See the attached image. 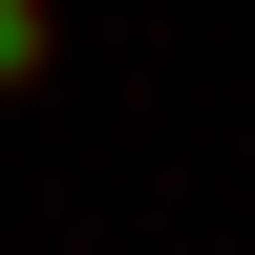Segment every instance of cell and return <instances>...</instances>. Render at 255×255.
<instances>
[{"instance_id": "obj_1", "label": "cell", "mask_w": 255, "mask_h": 255, "mask_svg": "<svg viewBox=\"0 0 255 255\" xmlns=\"http://www.w3.org/2000/svg\"><path fill=\"white\" fill-rule=\"evenodd\" d=\"M43 64H64V0H0V107H21Z\"/></svg>"}]
</instances>
